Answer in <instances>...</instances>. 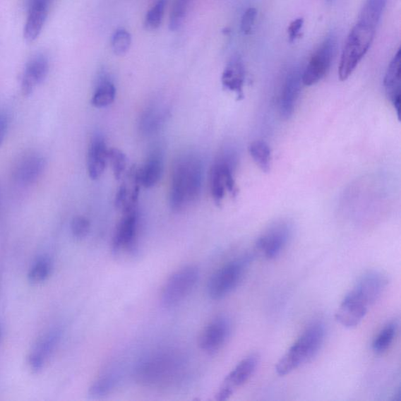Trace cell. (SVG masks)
Here are the masks:
<instances>
[{"label": "cell", "mask_w": 401, "mask_h": 401, "mask_svg": "<svg viewBox=\"0 0 401 401\" xmlns=\"http://www.w3.org/2000/svg\"><path fill=\"white\" fill-rule=\"evenodd\" d=\"M164 8H166V0H159L148 11L145 20V26L148 30H155L161 25Z\"/></svg>", "instance_id": "30"}, {"label": "cell", "mask_w": 401, "mask_h": 401, "mask_svg": "<svg viewBox=\"0 0 401 401\" xmlns=\"http://www.w3.org/2000/svg\"><path fill=\"white\" fill-rule=\"evenodd\" d=\"M231 331V321L227 317L220 316L213 319L200 335V348L207 354H216L225 346Z\"/></svg>", "instance_id": "10"}, {"label": "cell", "mask_w": 401, "mask_h": 401, "mask_svg": "<svg viewBox=\"0 0 401 401\" xmlns=\"http://www.w3.org/2000/svg\"><path fill=\"white\" fill-rule=\"evenodd\" d=\"M192 0H175L169 18L171 31H176L183 25Z\"/></svg>", "instance_id": "28"}, {"label": "cell", "mask_w": 401, "mask_h": 401, "mask_svg": "<svg viewBox=\"0 0 401 401\" xmlns=\"http://www.w3.org/2000/svg\"><path fill=\"white\" fill-rule=\"evenodd\" d=\"M116 89L114 85L109 80H104L97 85L91 104L97 109H102L112 104L116 99Z\"/></svg>", "instance_id": "27"}, {"label": "cell", "mask_w": 401, "mask_h": 401, "mask_svg": "<svg viewBox=\"0 0 401 401\" xmlns=\"http://www.w3.org/2000/svg\"><path fill=\"white\" fill-rule=\"evenodd\" d=\"M49 73V61L42 54L32 57L26 64L21 90L25 96H30L34 89L45 80Z\"/></svg>", "instance_id": "15"}, {"label": "cell", "mask_w": 401, "mask_h": 401, "mask_svg": "<svg viewBox=\"0 0 401 401\" xmlns=\"http://www.w3.org/2000/svg\"><path fill=\"white\" fill-rule=\"evenodd\" d=\"M256 10L253 7H250L243 14L241 23V30L245 35H249L253 31L256 18Z\"/></svg>", "instance_id": "35"}, {"label": "cell", "mask_w": 401, "mask_h": 401, "mask_svg": "<svg viewBox=\"0 0 401 401\" xmlns=\"http://www.w3.org/2000/svg\"><path fill=\"white\" fill-rule=\"evenodd\" d=\"M199 271L196 267L188 266L177 270L164 284L162 292V304L164 307L176 306L187 297L197 284Z\"/></svg>", "instance_id": "5"}, {"label": "cell", "mask_w": 401, "mask_h": 401, "mask_svg": "<svg viewBox=\"0 0 401 401\" xmlns=\"http://www.w3.org/2000/svg\"><path fill=\"white\" fill-rule=\"evenodd\" d=\"M203 166L196 155H185L176 161L172 172L170 205L181 213L196 203L202 190Z\"/></svg>", "instance_id": "1"}, {"label": "cell", "mask_w": 401, "mask_h": 401, "mask_svg": "<svg viewBox=\"0 0 401 401\" xmlns=\"http://www.w3.org/2000/svg\"><path fill=\"white\" fill-rule=\"evenodd\" d=\"M132 37L130 32L120 28L114 33L112 39V47L113 52L118 56H124L130 49Z\"/></svg>", "instance_id": "31"}, {"label": "cell", "mask_w": 401, "mask_h": 401, "mask_svg": "<svg viewBox=\"0 0 401 401\" xmlns=\"http://www.w3.org/2000/svg\"><path fill=\"white\" fill-rule=\"evenodd\" d=\"M251 257L244 256L225 265L210 278L208 285L210 297L215 300L225 298L239 285L249 266Z\"/></svg>", "instance_id": "4"}, {"label": "cell", "mask_w": 401, "mask_h": 401, "mask_svg": "<svg viewBox=\"0 0 401 401\" xmlns=\"http://www.w3.org/2000/svg\"><path fill=\"white\" fill-rule=\"evenodd\" d=\"M114 383H116V379L112 376L100 378L92 385L90 389V395L95 397L104 396L114 388Z\"/></svg>", "instance_id": "33"}, {"label": "cell", "mask_w": 401, "mask_h": 401, "mask_svg": "<svg viewBox=\"0 0 401 401\" xmlns=\"http://www.w3.org/2000/svg\"><path fill=\"white\" fill-rule=\"evenodd\" d=\"M163 172L162 157L155 152L142 167L138 169V177L140 186L150 188L160 181Z\"/></svg>", "instance_id": "22"}, {"label": "cell", "mask_w": 401, "mask_h": 401, "mask_svg": "<svg viewBox=\"0 0 401 401\" xmlns=\"http://www.w3.org/2000/svg\"><path fill=\"white\" fill-rule=\"evenodd\" d=\"M336 41L334 37H328L312 56L302 74L303 84L311 87L318 83L327 74L331 67L335 53Z\"/></svg>", "instance_id": "9"}, {"label": "cell", "mask_w": 401, "mask_h": 401, "mask_svg": "<svg viewBox=\"0 0 401 401\" xmlns=\"http://www.w3.org/2000/svg\"><path fill=\"white\" fill-rule=\"evenodd\" d=\"M253 160L264 173H269L271 167V150L266 142L256 140L249 147Z\"/></svg>", "instance_id": "24"}, {"label": "cell", "mask_w": 401, "mask_h": 401, "mask_svg": "<svg viewBox=\"0 0 401 401\" xmlns=\"http://www.w3.org/2000/svg\"><path fill=\"white\" fill-rule=\"evenodd\" d=\"M107 162L111 164L114 178L120 180L127 166L126 155L118 148H110L107 153Z\"/></svg>", "instance_id": "29"}, {"label": "cell", "mask_w": 401, "mask_h": 401, "mask_svg": "<svg viewBox=\"0 0 401 401\" xmlns=\"http://www.w3.org/2000/svg\"><path fill=\"white\" fill-rule=\"evenodd\" d=\"M292 233V227L289 222H277L260 236L256 249L266 259H275L287 246Z\"/></svg>", "instance_id": "7"}, {"label": "cell", "mask_w": 401, "mask_h": 401, "mask_svg": "<svg viewBox=\"0 0 401 401\" xmlns=\"http://www.w3.org/2000/svg\"><path fill=\"white\" fill-rule=\"evenodd\" d=\"M107 153L109 148L102 138L95 137L91 140L88 150V168L92 180H97L104 174L107 164Z\"/></svg>", "instance_id": "20"}, {"label": "cell", "mask_w": 401, "mask_h": 401, "mask_svg": "<svg viewBox=\"0 0 401 401\" xmlns=\"http://www.w3.org/2000/svg\"><path fill=\"white\" fill-rule=\"evenodd\" d=\"M388 283V277L383 272L371 270L359 279L353 289L371 306L381 299Z\"/></svg>", "instance_id": "13"}, {"label": "cell", "mask_w": 401, "mask_h": 401, "mask_svg": "<svg viewBox=\"0 0 401 401\" xmlns=\"http://www.w3.org/2000/svg\"><path fill=\"white\" fill-rule=\"evenodd\" d=\"M304 24L303 18H297L292 21L288 28L289 37L290 42H294L297 39L301 37V30H302Z\"/></svg>", "instance_id": "36"}, {"label": "cell", "mask_w": 401, "mask_h": 401, "mask_svg": "<svg viewBox=\"0 0 401 401\" xmlns=\"http://www.w3.org/2000/svg\"><path fill=\"white\" fill-rule=\"evenodd\" d=\"M400 49L393 57L384 78V87L386 96L397 112V116H400Z\"/></svg>", "instance_id": "19"}, {"label": "cell", "mask_w": 401, "mask_h": 401, "mask_svg": "<svg viewBox=\"0 0 401 401\" xmlns=\"http://www.w3.org/2000/svg\"><path fill=\"white\" fill-rule=\"evenodd\" d=\"M375 34L374 28L359 21L350 31L341 56L339 68V77L341 81H346L354 73L358 64L369 52Z\"/></svg>", "instance_id": "3"}, {"label": "cell", "mask_w": 401, "mask_h": 401, "mask_svg": "<svg viewBox=\"0 0 401 401\" xmlns=\"http://www.w3.org/2000/svg\"><path fill=\"white\" fill-rule=\"evenodd\" d=\"M7 130V119L3 114H0V147L3 145Z\"/></svg>", "instance_id": "37"}, {"label": "cell", "mask_w": 401, "mask_h": 401, "mask_svg": "<svg viewBox=\"0 0 401 401\" xmlns=\"http://www.w3.org/2000/svg\"><path fill=\"white\" fill-rule=\"evenodd\" d=\"M325 335V325L321 322L308 326L299 338L276 364L279 376L289 375L303 364L309 362L318 353L323 345Z\"/></svg>", "instance_id": "2"}, {"label": "cell", "mask_w": 401, "mask_h": 401, "mask_svg": "<svg viewBox=\"0 0 401 401\" xmlns=\"http://www.w3.org/2000/svg\"><path fill=\"white\" fill-rule=\"evenodd\" d=\"M236 156L234 153L228 152L213 164L211 176L210 188L215 203L220 205L226 192L236 196L238 193L234 178V170L236 166Z\"/></svg>", "instance_id": "6"}, {"label": "cell", "mask_w": 401, "mask_h": 401, "mask_svg": "<svg viewBox=\"0 0 401 401\" xmlns=\"http://www.w3.org/2000/svg\"><path fill=\"white\" fill-rule=\"evenodd\" d=\"M139 226V217L137 210L124 213L113 239L114 252L131 251L137 240Z\"/></svg>", "instance_id": "12"}, {"label": "cell", "mask_w": 401, "mask_h": 401, "mask_svg": "<svg viewBox=\"0 0 401 401\" xmlns=\"http://www.w3.org/2000/svg\"><path fill=\"white\" fill-rule=\"evenodd\" d=\"M53 0H30L24 35L28 42L39 37L48 17Z\"/></svg>", "instance_id": "14"}, {"label": "cell", "mask_w": 401, "mask_h": 401, "mask_svg": "<svg viewBox=\"0 0 401 401\" xmlns=\"http://www.w3.org/2000/svg\"><path fill=\"white\" fill-rule=\"evenodd\" d=\"M245 78L244 64L239 56H234L227 64L222 74L221 82L225 89L235 92L239 100H241L244 98L243 88H244Z\"/></svg>", "instance_id": "18"}, {"label": "cell", "mask_w": 401, "mask_h": 401, "mask_svg": "<svg viewBox=\"0 0 401 401\" xmlns=\"http://www.w3.org/2000/svg\"><path fill=\"white\" fill-rule=\"evenodd\" d=\"M140 184L138 177V169L132 168L127 174L126 181L121 185L116 197V206L123 213L137 210Z\"/></svg>", "instance_id": "17"}, {"label": "cell", "mask_w": 401, "mask_h": 401, "mask_svg": "<svg viewBox=\"0 0 401 401\" xmlns=\"http://www.w3.org/2000/svg\"><path fill=\"white\" fill-rule=\"evenodd\" d=\"M260 355L251 354L240 361L225 378L217 393L216 400L225 401L230 398L234 393L246 383L252 377L260 363Z\"/></svg>", "instance_id": "8"}, {"label": "cell", "mask_w": 401, "mask_h": 401, "mask_svg": "<svg viewBox=\"0 0 401 401\" xmlns=\"http://www.w3.org/2000/svg\"><path fill=\"white\" fill-rule=\"evenodd\" d=\"M302 83V74L299 70L292 71L285 78L279 102L281 116L285 119H289L294 113Z\"/></svg>", "instance_id": "16"}, {"label": "cell", "mask_w": 401, "mask_h": 401, "mask_svg": "<svg viewBox=\"0 0 401 401\" xmlns=\"http://www.w3.org/2000/svg\"><path fill=\"white\" fill-rule=\"evenodd\" d=\"M71 232L77 239H83L88 235L90 230V223L88 218L76 217L71 225Z\"/></svg>", "instance_id": "34"}, {"label": "cell", "mask_w": 401, "mask_h": 401, "mask_svg": "<svg viewBox=\"0 0 401 401\" xmlns=\"http://www.w3.org/2000/svg\"><path fill=\"white\" fill-rule=\"evenodd\" d=\"M50 263L47 258H41L33 265L28 272V281L32 284H39L44 282L50 273Z\"/></svg>", "instance_id": "32"}, {"label": "cell", "mask_w": 401, "mask_h": 401, "mask_svg": "<svg viewBox=\"0 0 401 401\" xmlns=\"http://www.w3.org/2000/svg\"><path fill=\"white\" fill-rule=\"evenodd\" d=\"M398 328L397 321H392L388 322L376 335L373 342H372V349L374 352L381 354L385 352L392 345L395 339Z\"/></svg>", "instance_id": "25"}, {"label": "cell", "mask_w": 401, "mask_h": 401, "mask_svg": "<svg viewBox=\"0 0 401 401\" xmlns=\"http://www.w3.org/2000/svg\"><path fill=\"white\" fill-rule=\"evenodd\" d=\"M370 306L354 290H351L342 300L335 313V320L343 327L355 328L361 324Z\"/></svg>", "instance_id": "11"}, {"label": "cell", "mask_w": 401, "mask_h": 401, "mask_svg": "<svg viewBox=\"0 0 401 401\" xmlns=\"http://www.w3.org/2000/svg\"><path fill=\"white\" fill-rule=\"evenodd\" d=\"M55 335L47 336L37 345L30 357V364L34 371H40L44 366L45 359L56 345Z\"/></svg>", "instance_id": "26"}, {"label": "cell", "mask_w": 401, "mask_h": 401, "mask_svg": "<svg viewBox=\"0 0 401 401\" xmlns=\"http://www.w3.org/2000/svg\"><path fill=\"white\" fill-rule=\"evenodd\" d=\"M45 168V160L39 155H28L18 164L16 174L20 183L31 184L38 180Z\"/></svg>", "instance_id": "21"}, {"label": "cell", "mask_w": 401, "mask_h": 401, "mask_svg": "<svg viewBox=\"0 0 401 401\" xmlns=\"http://www.w3.org/2000/svg\"><path fill=\"white\" fill-rule=\"evenodd\" d=\"M388 2V0H367L358 21L376 30Z\"/></svg>", "instance_id": "23"}]
</instances>
